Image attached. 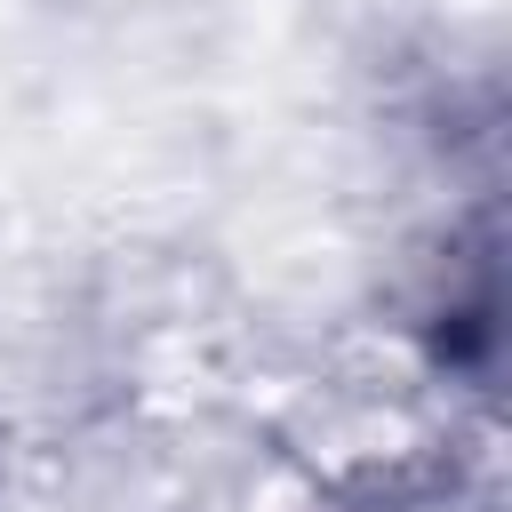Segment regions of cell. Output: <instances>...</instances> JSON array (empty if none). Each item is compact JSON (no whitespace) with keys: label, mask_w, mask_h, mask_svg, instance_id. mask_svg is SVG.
<instances>
[{"label":"cell","mask_w":512,"mask_h":512,"mask_svg":"<svg viewBox=\"0 0 512 512\" xmlns=\"http://www.w3.org/2000/svg\"><path fill=\"white\" fill-rule=\"evenodd\" d=\"M328 512H448V504L424 496V488H408V480H368L360 496H344V504H328Z\"/></svg>","instance_id":"obj_1"}]
</instances>
